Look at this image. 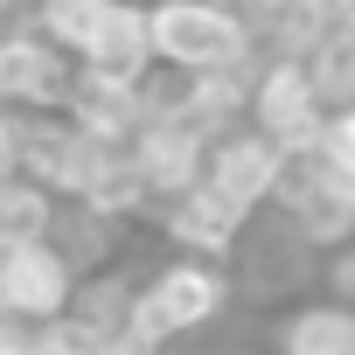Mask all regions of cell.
I'll use <instances>...</instances> for the list:
<instances>
[{"label":"cell","mask_w":355,"mask_h":355,"mask_svg":"<svg viewBox=\"0 0 355 355\" xmlns=\"http://www.w3.org/2000/svg\"><path fill=\"white\" fill-rule=\"evenodd\" d=\"M320 153L341 167V174H355V105L348 112H327V132H320Z\"/></svg>","instance_id":"obj_14"},{"label":"cell","mask_w":355,"mask_h":355,"mask_svg":"<svg viewBox=\"0 0 355 355\" xmlns=\"http://www.w3.org/2000/svg\"><path fill=\"white\" fill-rule=\"evenodd\" d=\"M63 196H49L28 174H0V244H49L63 223Z\"/></svg>","instance_id":"obj_10"},{"label":"cell","mask_w":355,"mask_h":355,"mask_svg":"<svg viewBox=\"0 0 355 355\" xmlns=\"http://www.w3.org/2000/svg\"><path fill=\"white\" fill-rule=\"evenodd\" d=\"M35 341H42V327H28V320H8V313H0V355H35Z\"/></svg>","instance_id":"obj_16"},{"label":"cell","mask_w":355,"mask_h":355,"mask_svg":"<svg viewBox=\"0 0 355 355\" xmlns=\"http://www.w3.org/2000/svg\"><path fill=\"white\" fill-rule=\"evenodd\" d=\"M306 70H313L320 105H327V112H348V105H355V28H334V35L306 56Z\"/></svg>","instance_id":"obj_12"},{"label":"cell","mask_w":355,"mask_h":355,"mask_svg":"<svg viewBox=\"0 0 355 355\" xmlns=\"http://www.w3.org/2000/svg\"><path fill=\"white\" fill-rule=\"evenodd\" d=\"M105 355H167V348H153V341H132V334H119Z\"/></svg>","instance_id":"obj_18"},{"label":"cell","mask_w":355,"mask_h":355,"mask_svg":"<svg viewBox=\"0 0 355 355\" xmlns=\"http://www.w3.org/2000/svg\"><path fill=\"white\" fill-rule=\"evenodd\" d=\"M327 293H334L341 306H355V244H348V251L327 265Z\"/></svg>","instance_id":"obj_17"},{"label":"cell","mask_w":355,"mask_h":355,"mask_svg":"<svg viewBox=\"0 0 355 355\" xmlns=\"http://www.w3.org/2000/svg\"><path fill=\"white\" fill-rule=\"evenodd\" d=\"M251 125L265 139H279L286 153H313L320 132H327V105L313 91V70L306 56H272L258 63V84H251Z\"/></svg>","instance_id":"obj_5"},{"label":"cell","mask_w":355,"mask_h":355,"mask_svg":"<svg viewBox=\"0 0 355 355\" xmlns=\"http://www.w3.org/2000/svg\"><path fill=\"white\" fill-rule=\"evenodd\" d=\"M15 8H21V0H0V21H8V15H15Z\"/></svg>","instance_id":"obj_20"},{"label":"cell","mask_w":355,"mask_h":355,"mask_svg":"<svg viewBox=\"0 0 355 355\" xmlns=\"http://www.w3.org/2000/svg\"><path fill=\"white\" fill-rule=\"evenodd\" d=\"M105 348H112V334H105V327H91L84 313L49 320V327H42V341H35V355H105Z\"/></svg>","instance_id":"obj_13"},{"label":"cell","mask_w":355,"mask_h":355,"mask_svg":"<svg viewBox=\"0 0 355 355\" xmlns=\"http://www.w3.org/2000/svg\"><path fill=\"white\" fill-rule=\"evenodd\" d=\"M153 15V56L160 70H182V77H230L251 70L258 28L244 8L230 0H146Z\"/></svg>","instance_id":"obj_1"},{"label":"cell","mask_w":355,"mask_h":355,"mask_svg":"<svg viewBox=\"0 0 355 355\" xmlns=\"http://www.w3.org/2000/svg\"><path fill=\"white\" fill-rule=\"evenodd\" d=\"M70 91H77V56L70 49H56L35 21L0 28V105L8 112L49 119V112H70Z\"/></svg>","instance_id":"obj_3"},{"label":"cell","mask_w":355,"mask_h":355,"mask_svg":"<svg viewBox=\"0 0 355 355\" xmlns=\"http://www.w3.org/2000/svg\"><path fill=\"white\" fill-rule=\"evenodd\" d=\"M272 209H286L293 230H300V244H313V251L348 244V237H355V174H341L320 146H313V153H293Z\"/></svg>","instance_id":"obj_4"},{"label":"cell","mask_w":355,"mask_h":355,"mask_svg":"<svg viewBox=\"0 0 355 355\" xmlns=\"http://www.w3.org/2000/svg\"><path fill=\"white\" fill-rule=\"evenodd\" d=\"M223 306H230V272H223V265H209V258H167V265H153V272L139 279V293H132V327H125V334L167 348V341L202 334L209 320H223Z\"/></svg>","instance_id":"obj_2"},{"label":"cell","mask_w":355,"mask_h":355,"mask_svg":"<svg viewBox=\"0 0 355 355\" xmlns=\"http://www.w3.org/2000/svg\"><path fill=\"white\" fill-rule=\"evenodd\" d=\"M334 28H355V0H341V21Z\"/></svg>","instance_id":"obj_19"},{"label":"cell","mask_w":355,"mask_h":355,"mask_svg":"<svg viewBox=\"0 0 355 355\" xmlns=\"http://www.w3.org/2000/svg\"><path fill=\"white\" fill-rule=\"evenodd\" d=\"M279 355H355V306L313 300L279 327Z\"/></svg>","instance_id":"obj_11"},{"label":"cell","mask_w":355,"mask_h":355,"mask_svg":"<svg viewBox=\"0 0 355 355\" xmlns=\"http://www.w3.org/2000/svg\"><path fill=\"white\" fill-rule=\"evenodd\" d=\"M209 132H196V125H182V119H167V125H139V139H132V167H139V182L153 189V202L167 209L174 196H189V189H202L209 182Z\"/></svg>","instance_id":"obj_8"},{"label":"cell","mask_w":355,"mask_h":355,"mask_svg":"<svg viewBox=\"0 0 355 355\" xmlns=\"http://www.w3.org/2000/svg\"><path fill=\"white\" fill-rule=\"evenodd\" d=\"M77 70L112 77V84H146V77L160 70L146 0H112V8H105V21H98V35H91V42H84V56H77Z\"/></svg>","instance_id":"obj_9"},{"label":"cell","mask_w":355,"mask_h":355,"mask_svg":"<svg viewBox=\"0 0 355 355\" xmlns=\"http://www.w3.org/2000/svg\"><path fill=\"white\" fill-rule=\"evenodd\" d=\"M286 167H293V153H286L279 139H265L258 125H237V132H223V139L209 146V189H223L230 202H244V209L258 216L265 202H279Z\"/></svg>","instance_id":"obj_6"},{"label":"cell","mask_w":355,"mask_h":355,"mask_svg":"<svg viewBox=\"0 0 355 355\" xmlns=\"http://www.w3.org/2000/svg\"><path fill=\"white\" fill-rule=\"evenodd\" d=\"M21 132H28V119L0 105V174H21Z\"/></svg>","instance_id":"obj_15"},{"label":"cell","mask_w":355,"mask_h":355,"mask_svg":"<svg viewBox=\"0 0 355 355\" xmlns=\"http://www.w3.org/2000/svg\"><path fill=\"white\" fill-rule=\"evenodd\" d=\"M160 230H167V244L182 251V258H209V265H223L237 244H244V230H251V209L244 202H230L223 189H189V196H174L167 209H160Z\"/></svg>","instance_id":"obj_7"}]
</instances>
